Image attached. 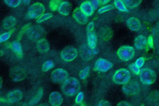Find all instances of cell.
<instances>
[{"label":"cell","mask_w":159,"mask_h":106,"mask_svg":"<svg viewBox=\"0 0 159 106\" xmlns=\"http://www.w3.org/2000/svg\"><path fill=\"white\" fill-rule=\"evenodd\" d=\"M127 25L132 31H137L140 29L141 24L140 20L136 17H130L127 20Z\"/></svg>","instance_id":"16"},{"label":"cell","mask_w":159,"mask_h":106,"mask_svg":"<svg viewBox=\"0 0 159 106\" xmlns=\"http://www.w3.org/2000/svg\"><path fill=\"white\" fill-rule=\"evenodd\" d=\"M21 2V0H4L5 4L11 7H17Z\"/></svg>","instance_id":"27"},{"label":"cell","mask_w":159,"mask_h":106,"mask_svg":"<svg viewBox=\"0 0 159 106\" xmlns=\"http://www.w3.org/2000/svg\"><path fill=\"white\" fill-rule=\"evenodd\" d=\"M129 68L130 70L135 74H139L140 73V68L136 65L135 63H132L129 66Z\"/></svg>","instance_id":"31"},{"label":"cell","mask_w":159,"mask_h":106,"mask_svg":"<svg viewBox=\"0 0 159 106\" xmlns=\"http://www.w3.org/2000/svg\"><path fill=\"white\" fill-rule=\"evenodd\" d=\"M91 3H92V5H93V6L94 7V9H96V8L98 7V6L99 4H100L98 0H92Z\"/></svg>","instance_id":"39"},{"label":"cell","mask_w":159,"mask_h":106,"mask_svg":"<svg viewBox=\"0 0 159 106\" xmlns=\"http://www.w3.org/2000/svg\"><path fill=\"white\" fill-rule=\"evenodd\" d=\"M80 9L87 16L91 15L94 12V7L92 5L91 2L89 1H84L80 6Z\"/></svg>","instance_id":"15"},{"label":"cell","mask_w":159,"mask_h":106,"mask_svg":"<svg viewBox=\"0 0 159 106\" xmlns=\"http://www.w3.org/2000/svg\"><path fill=\"white\" fill-rule=\"evenodd\" d=\"M11 35V33L9 32H5V33L1 34V36H0V42H3L6 41L7 40H8L10 38Z\"/></svg>","instance_id":"32"},{"label":"cell","mask_w":159,"mask_h":106,"mask_svg":"<svg viewBox=\"0 0 159 106\" xmlns=\"http://www.w3.org/2000/svg\"><path fill=\"white\" fill-rule=\"evenodd\" d=\"M22 1H23L24 3V4H29L30 2V0H22Z\"/></svg>","instance_id":"43"},{"label":"cell","mask_w":159,"mask_h":106,"mask_svg":"<svg viewBox=\"0 0 159 106\" xmlns=\"http://www.w3.org/2000/svg\"><path fill=\"white\" fill-rule=\"evenodd\" d=\"M67 71L62 68H57L52 73V80L54 82H60L68 77Z\"/></svg>","instance_id":"7"},{"label":"cell","mask_w":159,"mask_h":106,"mask_svg":"<svg viewBox=\"0 0 159 106\" xmlns=\"http://www.w3.org/2000/svg\"><path fill=\"white\" fill-rule=\"evenodd\" d=\"M53 16V14L52 13H45V14H43L40 17H39L37 20V23H41L43 21H45L47 20H48V19L51 18Z\"/></svg>","instance_id":"29"},{"label":"cell","mask_w":159,"mask_h":106,"mask_svg":"<svg viewBox=\"0 0 159 106\" xmlns=\"http://www.w3.org/2000/svg\"><path fill=\"white\" fill-rule=\"evenodd\" d=\"M112 64L109 61L103 58H99L96 61L94 68L100 72H106L112 68Z\"/></svg>","instance_id":"9"},{"label":"cell","mask_w":159,"mask_h":106,"mask_svg":"<svg viewBox=\"0 0 159 106\" xmlns=\"http://www.w3.org/2000/svg\"><path fill=\"white\" fill-rule=\"evenodd\" d=\"M42 95H43V91H42V89H40L37 92L36 95H35L34 98L30 100V102L29 103V105H32L34 104H35L38 103L39 102V100L41 99V98L42 97Z\"/></svg>","instance_id":"25"},{"label":"cell","mask_w":159,"mask_h":106,"mask_svg":"<svg viewBox=\"0 0 159 106\" xmlns=\"http://www.w3.org/2000/svg\"><path fill=\"white\" fill-rule=\"evenodd\" d=\"M114 6L119 11L127 12V9L122 0H114Z\"/></svg>","instance_id":"24"},{"label":"cell","mask_w":159,"mask_h":106,"mask_svg":"<svg viewBox=\"0 0 159 106\" xmlns=\"http://www.w3.org/2000/svg\"><path fill=\"white\" fill-rule=\"evenodd\" d=\"M10 76L14 81H19L25 77V75L22 69L20 68H15L11 71Z\"/></svg>","instance_id":"13"},{"label":"cell","mask_w":159,"mask_h":106,"mask_svg":"<svg viewBox=\"0 0 159 106\" xmlns=\"http://www.w3.org/2000/svg\"><path fill=\"white\" fill-rule=\"evenodd\" d=\"M112 9H113V6L112 5H111V4L107 5V6H103V7H101L98 11V12L100 13V14H102L104 12H107V11H110Z\"/></svg>","instance_id":"33"},{"label":"cell","mask_w":159,"mask_h":106,"mask_svg":"<svg viewBox=\"0 0 159 106\" xmlns=\"http://www.w3.org/2000/svg\"><path fill=\"white\" fill-rule=\"evenodd\" d=\"M94 22H91L88 24V26H87V28H86V31H87V33H91L93 32V30H94Z\"/></svg>","instance_id":"36"},{"label":"cell","mask_w":159,"mask_h":106,"mask_svg":"<svg viewBox=\"0 0 159 106\" xmlns=\"http://www.w3.org/2000/svg\"><path fill=\"white\" fill-rule=\"evenodd\" d=\"M117 105H130L129 103H127V102L125 101H121L119 103H118Z\"/></svg>","instance_id":"40"},{"label":"cell","mask_w":159,"mask_h":106,"mask_svg":"<svg viewBox=\"0 0 159 106\" xmlns=\"http://www.w3.org/2000/svg\"><path fill=\"white\" fill-rule=\"evenodd\" d=\"M84 97V95L83 93L82 92H80L78 95L76 97V99H75V102L76 104H80L83 99Z\"/></svg>","instance_id":"34"},{"label":"cell","mask_w":159,"mask_h":106,"mask_svg":"<svg viewBox=\"0 0 159 106\" xmlns=\"http://www.w3.org/2000/svg\"><path fill=\"white\" fill-rule=\"evenodd\" d=\"M98 1H99V3L101 4H106V3H107L109 1V0H98Z\"/></svg>","instance_id":"41"},{"label":"cell","mask_w":159,"mask_h":106,"mask_svg":"<svg viewBox=\"0 0 159 106\" xmlns=\"http://www.w3.org/2000/svg\"><path fill=\"white\" fill-rule=\"evenodd\" d=\"M43 31L44 29L41 26L35 25L27 30V35L30 39L36 40L43 34Z\"/></svg>","instance_id":"10"},{"label":"cell","mask_w":159,"mask_h":106,"mask_svg":"<svg viewBox=\"0 0 159 106\" xmlns=\"http://www.w3.org/2000/svg\"><path fill=\"white\" fill-rule=\"evenodd\" d=\"M22 92L19 90H13L9 92L7 95V100L11 103H14L17 102L22 99Z\"/></svg>","instance_id":"14"},{"label":"cell","mask_w":159,"mask_h":106,"mask_svg":"<svg viewBox=\"0 0 159 106\" xmlns=\"http://www.w3.org/2000/svg\"><path fill=\"white\" fill-rule=\"evenodd\" d=\"M134 55V48L130 46H122L117 50V55L119 58L124 61H129L133 58Z\"/></svg>","instance_id":"5"},{"label":"cell","mask_w":159,"mask_h":106,"mask_svg":"<svg viewBox=\"0 0 159 106\" xmlns=\"http://www.w3.org/2000/svg\"><path fill=\"white\" fill-rule=\"evenodd\" d=\"M130 79V74L129 70L121 68L117 70L112 77L113 81L117 84H123L127 83Z\"/></svg>","instance_id":"2"},{"label":"cell","mask_w":159,"mask_h":106,"mask_svg":"<svg viewBox=\"0 0 159 106\" xmlns=\"http://www.w3.org/2000/svg\"><path fill=\"white\" fill-rule=\"evenodd\" d=\"M110 105V103H109V102L102 100H101V101L99 102V104H98V105L103 106V105Z\"/></svg>","instance_id":"38"},{"label":"cell","mask_w":159,"mask_h":106,"mask_svg":"<svg viewBox=\"0 0 159 106\" xmlns=\"http://www.w3.org/2000/svg\"><path fill=\"white\" fill-rule=\"evenodd\" d=\"M80 89L78 80L75 77L67 78L61 86L63 92L67 96H73L77 94Z\"/></svg>","instance_id":"1"},{"label":"cell","mask_w":159,"mask_h":106,"mask_svg":"<svg viewBox=\"0 0 159 106\" xmlns=\"http://www.w3.org/2000/svg\"><path fill=\"white\" fill-rule=\"evenodd\" d=\"M153 32L155 35H157L158 37H159V21L156 24L154 29H153Z\"/></svg>","instance_id":"37"},{"label":"cell","mask_w":159,"mask_h":106,"mask_svg":"<svg viewBox=\"0 0 159 106\" xmlns=\"http://www.w3.org/2000/svg\"><path fill=\"white\" fill-rule=\"evenodd\" d=\"M152 37H149L148 40V43H149V45H150V46H152Z\"/></svg>","instance_id":"42"},{"label":"cell","mask_w":159,"mask_h":106,"mask_svg":"<svg viewBox=\"0 0 159 106\" xmlns=\"http://www.w3.org/2000/svg\"><path fill=\"white\" fill-rule=\"evenodd\" d=\"M53 66H54L53 62L51 60H47L43 63L42 68L43 71H47L49 69H52Z\"/></svg>","instance_id":"28"},{"label":"cell","mask_w":159,"mask_h":106,"mask_svg":"<svg viewBox=\"0 0 159 106\" xmlns=\"http://www.w3.org/2000/svg\"><path fill=\"white\" fill-rule=\"evenodd\" d=\"M148 43V40L143 35L137 36L134 40V46L137 49L141 50L144 48Z\"/></svg>","instance_id":"17"},{"label":"cell","mask_w":159,"mask_h":106,"mask_svg":"<svg viewBox=\"0 0 159 106\" xmlns=\"http://www.w3.org/2000/svg\"><path fill=\"white\" fill-rule=\"evenodd\" d=\"M144 63H145V59H144L143 58L141 57V58H138V59L136 60V61H135V63L136 64V65H137V66H139V68H141V67L143 65Z\"/></svg>","instance_id":"35"},{"label":"cell","mask_w":159,"mask_h":106,"mask_svg":"<svg viewBox=\"0 0 159 106\" xmlns=\"http://www.w3.org/2000/svg\"><path fill=\"white\" fill-rule=\"evenodd\" d=\"M125 6L129 8H134L137 7L142 0H122Z\"/></svg>","instance_id":"23"},{"label":"cell","mask_w":159,"mask_h":106,"mask_svg":"<svg viewBox=\"0 0 159 106\" xmlns=\"http://www.w3.org/2000/svg\"><path fill=\"white\" fill-rule=\"evenodd\" d=\"M97 43V38L96 35L93 33H88V45L89 48L93 49L95 48Z\"/></svg>","instance_id":"21"},{"label":"cell","mask_w":159,"mask_h":106,"mask_svg":"<svg viewBox=\"0 0 159 106\" xmlns=\"http://www.w3.org/2000/svg\"><path fill=\"white\" fill-rule=\"evenodd\" d=\"M37 48L39 52L46 53L50 49V45L46 39L42 38L38 40L37 43Z\"/></svg>","instance_id":"19"},{"label":"cell","mask_w":159,"mask_h":106,"mask_svg":"<svg viewBox=\"0 0 159 106\" xmlns=\"http://www.w3.org/2000/svg\"><path fill=\"white\" fill-rule=\"evenodd\" d=\"M63 102L61 95L58 92H52L49 95V102L51 105L60 106Z\"/></svg>","instance_id":"12"},{"label":"cell","mask_w":159,"mask_h":106,"mask_svg":"<svg viewBox=\"0 0 159 106\" xmlns=\"http://www.w3.org/2000/svg\"><path fill=\"white\" fill-rule=\"evenodd\" d=\"M71 10V5L68 1L62 2L58 9V11L60 14L63 15H68Z\"/></svg>","instance_id":"18"},{"label":"cell","mask_w":159,"mask_h":106,"mask_svg":"<svg viewBox=\"0 0 159 106\" xmlns=\"http://www.w3.org/2000/svg\"><path fill=\"white\" fill-rule=\"evenodd\" d=\"M45 11L44 6L40 2H35L29 8L27 16L30 19H38Z\"/></svg>","instance_id":"4"},{"label":"cell","mask_w":159,"mask_h":106,"mask_svg":"<svg viewBox=\"0 0 159 106\" xmlns=\"http://www.w3.org/2000/svg\"><path fill=\"white\" fill-rule=\"evenodd\" d=\"M140 87L139 84L134 81L128 82L127 83L125 84L124 86L122 87L123 92L127 95H133L137 94L139 92Z\"/></svg>","instance_id":"8"},{"label":"cell","mask_w":159,"mask_h":106,"mask_svg":"<svg viewBox=\"0 0 159 106\" xmlns=\"http://www.w3.org/2000/svg\"><path fill=\"white\" fill-rule=\"evenodd\" d=\"M73 17L77 22L81 25L85 24L88 21V16L81 11L80 7H76L74 10Z\"/></svg>","instance_id":"11"},{"label":"cell","mask_w":159,"mask_h":106,"mask_svg":"<svg viewBox=\"0 0 159 106\" xmlns=\"http://www.w3.org/2000/svg\"><path fill=\"white\" fill-rule=\"evenodd\" d=\"M78 55L76 48L71 46H66L63 48L61 52V57L65 61H72Z\"/></svg>","instance_id":"6"},{"label":"cell","mask_w":159,"mask_h":106,"mask_svg":"<svg viewBox=\"0 0 159 106\" xmlns=\"http://www.w3.org/2000/svg\"><path fill=\"white\" fill-rule=\"evenodd\" d=\"M140 81L146 85H150L153 84L156 79L157 75L153 70L148 68H143L140 70L139 73Z\"/></svg>","instance_id":"3"},{"label":"cell","mask_w":159,"mask_h":106,"mask_svg":"<svg viewBox=\"0 0 159 106\" xmlns=\"http://www.w3.org/2000/svg\"><path fill=\"white\" fill-rule=\"evenodd\" d=\"M89 73V67L87 66L85 68L81 70V71L80 72V74H79L80 77L82 79H86L88 77Z\"/></svg>","instance_id":"30"},{"label":"cell","mask_w":159,"mask_h":106,"mask_svg":"<svg viewBox=\"0 0 159 106\" xmlns=\"http://www.w3.org/2000/svg\"><path fill=\"white\" fill-rule=\"evenodd\" d=\"M60 1L61 0H51L49 4L50 9L53 11L58 9L60 4L61 3Z\"/></svg>","instance_id":"26"},{"label":"cell","mask_w":159,"mask_h":106,"mask_svg":"<svg viewBox=\"0 0 159 106\" xmlns=\"http://www.w3.org/2000/svg\"><path fill=\"white\" fill-rule=\"evenodd\" d=\"M11 47L13 51L17 54V55L20 56L22 55V47L20 44V43L18 41H14L13 42L11 45Z\"/></svg>","instance_id":"22"},{"label":"cell","mask_w":159,"mask_h":106,"mask_svg":"<svg viewBox=\"0 0 159 106\" xmlns=\"http://www.w3.org/2000/svg\"><path fill=\"white\" fill-rule=\"evenodd\" d=\"M16 24V19L13 16H7L2 21V27L4 29L8 30L12 28Z\"/></svg>","instance_id":"20"}]
</instances>
